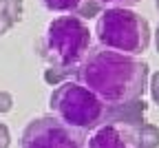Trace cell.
Here are the masks:
<instances>
[{
	"label": "cell",
	"mask_w": 159,
	"mask_h": 148,
	"mask_svg": "<svg viewBox=\"0 0 159 148\" xmlns=\"http://www.w3.org/2000/svg\"><path fill=\"white\" fill-rule=\"evenodd\" d=\"M77 82L106 106L139 99L148 86V64L106 47H89L77 67Z\"/></svg>",
	"instance_id": "cell-1"
},
{
	"label": "cell",
	"mask_w": 159,
	"mask_h": 148,
	"mask_svg": "<svg viewBox=\"0 0 159 148\" xmlns=\"http://www.w3.org/2000/svg\"><path fill=\"white\" fill-rule=\"evenodd\" d=\"M89 47L91 31L84 25V20L77 16H60L49 22L40 44V53L49 62V67L73 71V67L84 58Z\"/></svg>",
	"instance_id": "cell-2"
},
{
	"label": "cell",
	"mask_w": 159,
	"mask_h": 148,
	"mask_svg": "<svg viewBox=\"0 0 159 148\" xmlns=\"http://www.w3.org/2000/svg\"><path fill=\"white\" fill-rule=\"evenodd\" d=\"M49 106L53 111V117L77 131L97 128L99 124L106 122L108 111L102 99H97L86 86L73 80L57 84V89L49 97Z\"/></svg>",
	"instance_id": "cell-3"
},
{
	"label": "cell",
	"mask_w": 159,
	"mask_h": 148,
	"mask_svg": "<svg viewBox=\"0 0 159 148\" xmlns=\"http://www.w3.org/2000/svg\"><path fill=\"white\" fill-rule=\"evenodd\" d=\"M97 38L99 44L126 53L137 55L144 53L150 44V27L148 22L135 11L124 7H113L106 9L97 20Z\"/></svg>",
	"instance_id": "cell-4"
},
{
	"label": "cell",
	"mask_w": 159,
	"mask_h": 148,
	"mask_svg": "<svg viewBox=\"0 0 159 148\" xmlns=\"http://www.w3.org/2000/svg\"><path fill=\"white\" fill-rule=\"evenodd\" d=\"M20 148H86V139L82 131L47 115L35 117L25 126Z\"/></svg>",
	"instance_id": "cell-5"
},
{
	"label": "cell",
	"mask_w": 159,
	"mask_h": 148,
	"mask_svg": "<svg viewBox=\"0 0 159 148\" xmlns=\"http://www.w3.org/2000/svg\"><path fill=\"white\" fill-rule=\"evenodd\" d=\"M137 128L104 122L93 131L86 148H137Z\"/></svg>",
	"instance_id": "cell-6"
},
{
	"label": "cell",
	"mask_w": 159,
	"mask_h": 148,
	"mask_svg": "<svg viewBox=\"0 0 159 148\" xmlns=\"http://www.w3.org/2000/svg\"><path fill=\"white\" fill-rule=\"evenodd\" d=\"M148 104L139 97V99H130L124 104H117V106H108L106 111V122L111 124H122L128 128H139L144 124V115H146Z\"/></svg>",
	"instance_id": "cell-7"
},
{
	"label": "cell",
	"mask_w": 159,
	"mask_h": 148,
	"mask_svg": "<svg viewBox=\"0 0 159 148\" xmlns=\"http://www.w3.org/2000/svg\"><path fill=\"white\" fill-rule=\"evenodd\" d=\"M137 133V148H157L159 146V128L152 124H142Z\"/></svg>",
	"instance_id": "cell-8"
},
{
	"label": "cell",
	"mask_w": 159,
	"mask_h": 148,
	"mask_svg": "<svg viewBox=\"0 0 159 148\" xmlns=\"http://www.w3.org/2000/svg\"><path fill=\"white\" fill-rule=\"evenodd\" d=\"M42 5L49 9V11H60V13H71L75 11L82 0H42Z\"/></svg>",
	"instance_id": "cell-9"
},
{
	"label": "cell",
	"mask_w": 159,
	"mask_h": 148,
	"mask_svg": "<svg viewBox=\"0 0 159 148\" xmlns=\"http://www.w3.org/2000/svg\"><path fill=\"white\" fill-rule=\"evenodd\" d=\"M0 11L11 20V25H16V22H20V18H22V0H2Z\"/></svg>",
	"instance_id": "cell-10"
},
{
	"label": "cell",
	"mask_w": 159,
	"mask_h": 148,
	"mask_svg": "<svg viewBox=\"0 0 159 148\" xmlns=\"http://www.w3.org/2000/svg\"><path fill=\"white\" fill-rule=\"evenodd\" d=\"M69 75H71L69 69H57V67H49V69L44 71V80H47L49 84H53V86H57V84L66 82Z\"/></svg>",
	"instance_id": "cell-11"
},
{
	"label": "cell",
	"mask_w": 159,
	"mask_h": 148,
	"mask_svg": "<svg viewBox=\"0 0 159 148\" xmlns=\"http://www.w3.org/2000/svg\"><path fill=\"white\" fill-rule=\"evenodd\" d=\"M97 13H99V2H97V0H89V2L80 5V7L75 9V16H77V18H93V16H97Z\"/></svg>",
	"instance_id": "cell-12"
},
{
	"label": "cell",
	"mask_w": 159,
	"mask_h": 148,
	"mask_svg": "<svg viewBox=\"0 0 159 148\" xmlns=\"http://www.w3.org/2000/svg\"><path fill=\"white\" fill-rule=\"evenodd\" d=\"M13 109V97L7 91H0V113H9Z\"/></svg>",
	"instance_id": "cell-13"
},
{
	"label": "cell",
	"mask_w": 159,
	"mask_h": 148,
	"mask_svg": "<svg viewBox=\"0 0 159 148\" xmlns=\"http://www.w3.org/2000/svg\"><path fill=\"white\" fill-rule=\"evenodd\" d=\"M150 95H152V102L159 104V71L150 77Z\"/></svg>",
	"instance_id": "cell-14"
},
{
	"label": "cell",
	"mask_w": 159,
	"mask_h": 148,
	"mask_svg": "<svg viewBox=\"0 0 159 148\" xmlns=\"http://www.w3.org/2000/svg\"><path fill=\"white\" fill-rule=\"evenodd\" d=\"M11 144V135H9V128L5 124H0V148H9Z\"/></svg>",
	"instance_id": "cell-15"
},
{
	"label": "cell",
	"mask_w": 159,
	"mask_h": 148,
	"mask_svg": "<svg viewBox=\"0 0 159 148\" xmlns=\"http://www.w3.org/2000/svg\"><path fill=\"white\" fill-rule=\"evenodd\" d=\"M11 27H13V25H11V20H9V18H7L2 11H0V35H2V33H7Z\"/></svg>",
	"instance_id": "cell-16"
},
{
	"label": "cell",
	"mask_w": 159,
	"mask_h": 148,
	"mask_svg": "<svg viewBox=\"0 0 159 148\" xmlns=\"http://www.w3.org/2000/svg\"><path fill=\"white\" fill-rule=\"evenodd\" d=\"M99 2H135V0H99Z\"/></svg>",
	"instance_id": "cell-17"
},
{
	"label": "cell",
	"mask_w": 159,
	"mask_h": 148,
	"mask_svg": "<svg viewBox=\"0 0 159 148\" xmlns=\"http://www.w3.org/2000/svg\"><path fill=\"white\" fill-rule=\"evenodd\" d=\"M155 47H157V51H159V27H157V33H155Z\"/></svg>",
	"instance_id": "cell-18"
},
{
	"label": "cell",
	"mask_w": 159,
	"mask_h": 148,
	"mask_svg": "<svg viewBox=\"0 0 159 148\" xmlns=\"http://www.w3.org/2000/svg\"><path fill=\"white\" fill-rule=\"evenodd\" d=\"M155 5H157V9H159V0H155Z\"/></svg>",
	"instance_id": "cell-19"
}]
</instances>
